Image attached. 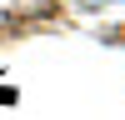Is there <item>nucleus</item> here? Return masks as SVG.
Returning a JSON list of instances; mask_svg holds the SVG:
<instances>
[{"label":"nucleus","mask_w":125,"mask_h":120,"mask_svg":"<svg viewBox=\"0 0 125 120\" xmlns=\"http://www.w3.org/2000/svg\"><path fill=\"white\" fill-rule=\"evenodd\" d=\"M80 5H115V0H80Z\"/></svg>","instance_id":"1"}]
</instances>
